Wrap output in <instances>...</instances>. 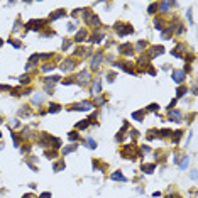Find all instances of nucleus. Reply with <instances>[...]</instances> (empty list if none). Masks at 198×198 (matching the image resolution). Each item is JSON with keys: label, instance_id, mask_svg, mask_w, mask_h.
Segmentation results:
<instances>
[{"label": "nucleus", "instance_id": "nucleus-14", "mask_svg": "<svg viewBox=\"0 0 198 198\" xmlns=\"http://www.w3.org/2000/svg\"><path fill=\"white\" fill-rule=\"evenodd\" d=\"M61 110V105H58V103H51L49 105V109H48V112L49 114H58Z\"/></svg>", "mask_w": 198, "mask_h": 198}, {"label": "nucleus", "instance_id": "nucleus-41", "mask_svg": "<svg viewBox=\"0 0 198 198\" xmlns=\"http://www.w3.org/2000/svg\"><path fill=\"white\" fill-rule=\"evenodd\" d=\"M107 78H109V81H114V78H115V73H109V76H107Z\"/></svg>", "mask_w": 198, "mask_h": 198}, {"label": "nucleus", "instance_id": "nucleus-30", "mask_svg": "<svg viewBox=\"0 0 198 198\" xmlns=\"http://www.w3.org/2000/svg\"><path fill=\"white\" fill-rule=\"evenodd\" d=\"M53 69H54L53 64H44V66H42V71H53Z\"/></svg>", "mask_w": 198, "mask_h": 198}, {"label": "nucleus", "instance_id": "nucleus-31", "mask_svg": "<svg viewBox=\"0 0 198 198\" xmlns=\"http://www.w3.org/2000/svg\"><path fill=\"white\" fill-rule=\"evenodd\" d=\"M46 156L51 157V159H54V157H56V151H46Z\"/></svg>", "mask_w": 198, "mask_h": 198}, {"label": "nucleus", "instance_id": "nucleus-18", "mask_svg": "<svg viewBox=\"0 0 198 198\" xmlns=\"http://www.w3.org/2000/svg\"><path fill=\"white\" fill-rule=\"evenodd\" d=\"M154 169H156V166H154V164H142V171H144V173H147V174H151Z\"/></svg>", "mask_w": 198, "mask_h": 198}, {"label": "nucleus", "instance_id": "nucleus-23", "mask_svg": "<svg viewBox=\"0 0 198 198\" xmlns=\"http://www.w3.org/2000/svg\"><path fill=\"white\" fill-rule=\"evenodd\" d=\"M53 169H54L56 173H58V171H61V169H64V161H61V163H56Z\"/></svg>", "mask_w": 198, "mask_h": 198}, {"label": "nucleus", "instance_id": "nucleus-2", "mask_svg": "<svg viewBox=\"0 0 198 198\" xmlns=\"http://www.w3.org/2000/svg\"><path fill=\"white\" fill-rule=\"evenodd\" d=\"M42 26H44V21H29L26 27H27L29 31H37V29H41Z\"/></svg>", "mask_w": 198, "mask_h": 198}, {"label": "nucleus", "instance_id": "nucleus-37", "mask_svg": "<svg viewBox=\"0 0 198 198\" xmlns=\"http://www.w3.org/2000/svg\"><path fill=\"white\" fill-rule=\"evenodd\" d=\"M42 102V96L41 95H36L34 96V103H41Z\"/></svg>", "mask_w": 198, "mask_h": 198}, {"label": "nucleus", "instance_id": "nucleus-17", "mask_svg": "<svg viewBox=\"0 0 198 198\" xmlns=\"http://www.w3.org/2000/svg\"><path fill=\"white\" fill-rule=\"evenodd\" d=\"M76 147H78L76 144H69V146H66V147L63 149V154L66 156V154H69V152H73V151H76Z\"/></svg>", "mask_w": 198, "mask_h": 198}, {"label": "nucleus", "instance_id": "nucleus-36", "mask_svg": "<svg viewBox=\"0 0 198 198\" xmlns=\"http://www.w3.org/2000/svg\"><path fill=\"white\" fill-rule=\"evenodd\" d=\"M69 44H71L69 41H64V42H63V46H61V48H63V51H66V49L69 48Z\"/></svg>", "mask_w": 198, "mask_h": 198}, {"label": "nucleus", "instance_id": "nucleus-40", "mask_svg": "<svg viewBox=\"0 0 198 198\" xmlns=\"http://www.w3.org/2000/svg\"><path fill=\"white\" fill-rule=\"evenodd\" d=\"M5 90H10V86H7V85H0V91H5Z\"/></svg>", "mask_w": 198, "mask_h": 198}, {"label": "nucleus", "instance_id": "nucleus-27", "mask_svg": "<svg viewBox=\"0 0 198 198\" xmlns=\"http://www.w3.org/2000/svg\"><path fill=\"white\" fill-rule=\"evenodd\" d=\"M69 141H76V139H78V137H80V136H78V134H76V130H73V132H69Z\"/></svg>", "mask_w": 198, "mask_h": 198}, {"label": "nucleus", "instance_id": "nucleus-28", "mask_svg": "<svg viewBox=\"0 0 198 198\" xmlns=\"http://www.w3.org/2000/svg\"><path fill=\"white\" fill-rule=\"evenodd\" d=\"M159 134H161V136H163V137H168V136H171L173 132H171L169 129H163V130H161V132H159Z\"/></svg>", "mask_w": 198, "mask_h": 198}, {"label": "nucleus", "instance_id": "nucleus-29", "mask_svg": "<svg viewBox=\"0 0 198 198\" xmlns=\"http://www.w3.org/2000/svg\"><path fill=\"white\" fill-rule=\"evenodd\" d=\"M159 7V5H157V4H151L149 5V14H154V12H156V9Z\"/></svg>", "mask_w": 198, "mask_h": 198}, {"label": "nucleus", "instance_id": "nucleus-38", "mask_svg": "<svg viewBox=\"0 0 198 198\" xmlns=\"http://www.w3.org/2000/svg\"><path fill=\"white\" fill-rule=\"evenodd\" d=\"M157 109H159V107H157L156 103H151V105H149V110H154V112H156Z\"/></svg>", "mask_w": 198, "mask_h": 198}, {"label": "nucleus", "instance_id": "nucleus-8", "mask_svg": "<svg viewBox=\"0 0 198 198\" xmlns=\"http://www.w3.org/2000/svg\"><path fill=\"white\" fill-rule=\"evenodd\" d=\"M173 80L176 83H181L184 80V71H176V69H174V71H173Z\"/></svg>", "mask_w": 198, "mask_h": 198}, {"label": "nucleus", "instance_id": "nucleus-4", "mask_svg": "<svg viewBox=\"0 0 198 198\" xmlns=\"http://www.w3.org/2000/svg\"><path fill=\"white\" fill-rule=\"evenodd\" d=\"M168 117H169L171 120H174V122H181V112H179V110L171 109L169 112H168Z\"/></svg>", "mask_w": 198, "mask_h": 198}, {"label": "nucleus", "instance_id": "nucleus-34", "mask_svg": "<svg viewBox=\"0 0 198 198\" xmlns=\"http://www.w3.org/2000/svg\"><path fill=\"white\" fill-rule=\"evenodd\" d=\"M186 166H188V157H184V159H183V163L179 164V168H181V169H184Z\"/></svg>", "mask_w": 198, "mask_h": 198}, {"label": "nucleus", "instance_id": "nucleus-3", "mask_svg": "<svg viewBox=\"0 0 198 198\" xmlns=\"http://www.w3.org/2000/svg\"><path fill=\"white\" fill-rule=\"evenodd\" d=\"M76 66V61L75 59H66V61L61 63V69L63 71H71V69Z\"/></svg>", "mask_w": 198, "mask_h": 198}, {"label": "nucleus", "instance_id": "nucleus-19", "mask_svg": "<svg viewBox=\"0 0 198 198\" xmlns=\"http://www.w3.org/2000/svg\"><path fill=\"white\" fill-rule=\"evenodd\" d=\"M63 15H64V10H56L54 14L49 15V19H51V21H56V19H59V17H63Z\"/></svg>", "mask_w": 198, "mask_h": 198}, {"label": "nucleus", "instance_id": "nucleus-45", "mask_svg": "<svg viewBox=\"0 0 198 198\" xmlns=\"http://www.w3.org/2000/svg\"><path fill=\"white\" fill-rule=\"evenodd\" d=\"M0 46H2V41H0Z\"/></svg>", "mask_w": 198, "mask_h": 198}, {"label": "nucleus", "instance_id": "nucleus-44", "mask_svg": "<svg viewBox=\"0 0 198 198\" xmlns=\"http://www.w3.org/2000/svg\"><path fill=\"white\" fill-rule=\"evenodd\" d=\"M169 198H179V197H178V195H174V197H173V195H171V197Z\"/></svg>", "mask_w": 198, "mask_h": 198}, {"label": "nucleus", "instance_id": "nucleus-5", "mask_svg": "<svg viewBox=\"0 0 198 198\" xmlns=\"http://www.w3.org/2000/svg\"><path fill=\"white\" fill-rule=\"evenodd\" d=\"M164 53V48L163 46H154V48L149 49V58H156V56L163 54Z\"/></svg>", "mask_w": 198, "mask_h": 198}, {"label": "nucleus", "instance_id": "nucleus-21", "mask_svg": "<svg viewBox=\"0 0 198 198\" xmlns=\"http://www.w3.org/2000/svg\"><path fill=\"white\" fill-rule=\"evenodd\" d=\"M173 134H174V136H173V142H174V144L179 142V139H181V134H183V132H181V130H176V132H173Z\"/></svg>", "mask_w": 198, "mask_h": 198}, {"label": "nucleus", "instance_id": "nucleus-33", "mask_svg": "<svg viewBox=\"0 0 198 198\" xmlns=\"http://www.w3.org/2000/svg\"><path fill=\"white\" fill-rule=\"evenodd\" d=\"M9 42H10L14 48H21V42H19V41H12V39H9Z\"/></svg>", "mask_w": 198, "mask_h": 198}, {"label": "nucleus", "instance_id": "nucleus-42", "mask_svg": "<svg viewBox=\"0 0 198 198\" xmlns=\"http://www.w3.org/2000/svg\"><path fill=\"white\" fill-rule=\"evenodd\" d=\"M141 151H142V152H149V147H147V146H142V147H141Z\"/></svg>", "mask_w": 198, "mask_h": 198}, {"label": "nucleus", "instance_id": "nucleus-6", "mask_svg": "<svg viewBox=\"0 0 198 198\" xmlns=\"http://www.w3.org/2000/svg\"><path fill=\"white\" fill-rule=\"evenodd\" d=\"M134 154H136V147H134V146H125V147L122 149V156L124 157H132Z\"/></svg>", "mask_w": 198, "mask_h": 198}, {"label": "nucleus", "instance_id": "nucleus-7", "mask_svg": "<svg viewBox=\"0 0 198 198\" xmlns=\"http://www.w3.org/2000/svg\"><path fill=\"white\" fill-rule=\"evenodd\" d=\"M102 59H103L102 53H95V56L91 58V68H98V64L102 63Z\"/></svg>", "mask_w": 198, "mask_h": 198}, {"label": "nucleus", "instance_id": "nucleus-39", "mask_svg": "<svg viewBox=\"0 0 198 198\" xmlns=\"http://www.w3.org/2000/svg\"><path fill=\"white\" fill-rule=\"evenodd\" d=\"M29 151H31V149H29V146H24V147H22V149H21V152H22V154H24V152L27 154Z\"/></svg>", "mask_w": 198, "mask_h": 198}, {"label": "nucleus", "instance_id": "nucleus-24", "mask_svg": "<svg viewBox=\"0 0 198 198\" xmlns=\"http://www.w3.org/2000/svg\"><path fill=\"white\" fill-rule=\"evenodd\" d=\"M171 5H173L171 2H163V4H161V10H163V12H168V9H169Z\"/></svg>", "mask_w": 198, "mask_h": 198}, {"label": "nucleus", "instance_id": "nucleus-12", "mask_svg": "<svg viewBox=\"0 0 198 198\" xmlns=\"http://www.w3.org/2000/svg\"><path fill=\"white\" fill-rule=\"evenodd\" d=\"M103 37H105V34H103V32H95V34H91V37H90L88 41L90 42H100Z\"/></svg>", "mask_w": 198, "mask_h": 198}, {"label": "nucleus", "instance_id": "nucleus-10", "mask_svg": "<svg viewBox=\"0 0 198 198\" xmlns=\"http://www.w3.org/2000/svg\"><path fill=\"white\" fill-rule=\"evenodd\" d=\"M119 51H120V53H124V54H132V51H134V49H132V44H129V42H127V44H122V46L119 48Z\"/></svg>", "mask_w": 198, "mask_h": 198}, {"label": "nucleus", "instance_id": "nucleus-13", "mask_svg": "<svg viewBox=\"0 0 198 198\" xmlns=\"http://www.w3.org/2000/svg\"><path fill=\"white\" fill-rule=\"evenodd\" d=\"M110 178H112V179H115V181H127V179H125V176H124L120 171H115V173H114Z\"/></svg>", "mask_w": 198, "mask_h": 198}, {"label": "nucleus", "instance_id": "nucleus-20", "mask_svg": "<svg viewBox=\"0 0 198 198\" xmlns=\"http://www.w3.org/2000/svg\"><path fill=\"white\" fill-rule=\"evenodd\" d=\"M142 117H144V110H139V112H134L132 114V119L134 120H142Z\"/></svg>", "mask_w": 198, "mask_h": 198}, {"label": "nucleus", "instance_id": "nucleus-11", "mask_svg": "<svg viewBox=\"0 0 198 198\" xmlns=\"http://www.w3.org/2000/svg\"><path fill=\"white\" fill-rule=\"evenodd\" d=\"M85 39H86V31H85V29H80V31L76 32L75 41L76 42H81V41H85Z\"/></svg>", "mask_w": 198, "mask_h": 198}, {"label": "nucleus", "instance_id": "nucleus-1", "mask_svg": "<svg viewBox=\"0 0 198 198\" xmlns=\"http://www.w3.org/2000/svg\"><path fill=\"white\" fill-rule=\"evenodd\" d=\"M115 31H117L119 36H127V34H130V32H134L132 26H129V24H117Z\"/></svg>", "mask_w": 198, "mask_h": 198}, {"label": "nucleus", "instance_id": "nucleus-25", "mask_svg": "<svg viewBox=\"0 0 198 198\" xmlns=\"http://www.w3.org/2000/svg\"><path fill=\"white\" fill-rule=\"evenodd\" d=\"M19 81H21V83H24V85H27V83L31 81V80H29V75H24V76H21V78H19Z\"/></svg>", "mask_w": 198, "mask_h": 198}, {"label": "nucleus", "instance_id": "nucleus-9", "mask_svg": "<svg viewBox=\"0 0 198 198\" xmlns=\"http://www.w3.org/2000/svg\"><path fill=\"white\" fill-rule=\"evenodd\" d=\"M76 80H78V81L80 83H86L90 80V73L88 71H86V69H83L81 73H80V75H78V78H76Z\"/></svg>", "mask_w": 198, "mask_h": 198}, {"label": "nucleus", "instance_id": "nucleus-26", "mask_svg": "<svg viewBox=\"0 0 198 198\" xmlns=\"http://www.w3.org/2000/svg\"><path fill=\"white\" fill-rule=\"evenodd\" d=\"M146 44H147L146 41H139L137 42V51H142V49L146 48Z\"/></svg>", "mask_w": 198, "mask_h": 198}, {"label": "nucleus", "instance_id": "nucleus-22", "mask_svg": "<svg viewBox=\"0 0 198 198\" xmlns=\"http://www.w3.org/2000/svg\"><path fill=\"white\" fill-rule=\"evenodd\" d=\"M86 146H88L90 149H95V147H96V142L93 141V139H91V137H88V139H86Z\"/></svg>", "mask_w": 198, "mask_h": 198}, {"label": "nucleus", "instance_id": "nucleus-35", "mask_svg": "<svg viewBox=\"0 0 198 198\" xmlns=\"http://www.w3.org/2000/svg\"><path fill=\"white\" fill-rule=\"evenodd\" d=\"M39 198H51V193H49V191H44V193L39 195Z\"/></svg>", "mask_w": 198, "mask_h": 198}, {"label": "nucleus", "instance_id": "nucleus-32", "mask_svg": "<svg viewBox=\"0 0 198 198\" xmlns=\"http://www.w3.org/2000/svg\"><path fill=\"white\" fill-rule=\"evenodd\" d=\"M184 93H186V88H184V86H179V88H178V96H183Z\"/></svg>", "mask_w": 198, "mask_h": 198}, {"label": "nucleus", "instance_id": "nucleus-16", "mask_svg": "<svg viewBox=\"0 0 198 198\" xmlns=\"http://www.w3.org/2000/svg\"><path fill=\"white\" fill-rule=\"evenodd\" d=\"M91 122V120H90V119H85V120H83V122H80V124H76V129L78 130H83V129H86V127H88V124Z\"/></svg>", "mask_w": 198, "mask_h": 198}, {"label": "nucleus", "instance_id": "nucleus-46", "mask_svg": "<svg viewBox=\"0 0 198 198\" xmlns=\"http://www.w3.org/2000/svg\"><path fill=\"white\" fill-rule=\"evenodd\" d=\"M0 137H2V134H0Z\"/></svg>", "mask_w": 198, "mask_h": 198}, {"label": "nucleus", "instance_id": "nucleus-15", "mask_svg": "<svg viewBox=\"0 0 198 198\" xmlns=\"http://www.w3.org/2000/svg\"><path fill=\"white\" fill-rule=\"evenodd\" d=\"M100 90H102V81H100V80H98V78H96L95 81H93V93H100Z\"/></svg>", "mask_w": 198, "mask_h": 198}, {"label": "nucleus", "instance_id": "nucleus-43", "mask_svg": "<svg viewBox=\"0 0 198 198\" xmlns=\"http://www.w3.org/2000/svg\"><path fill=\"white\" fill-rule=\"evenodd\" d=\"M22 198H36V195H32V193H29V195H24Z\"/></svg>", "mask_w": 198, "mask_h": 198}]
</instances>
